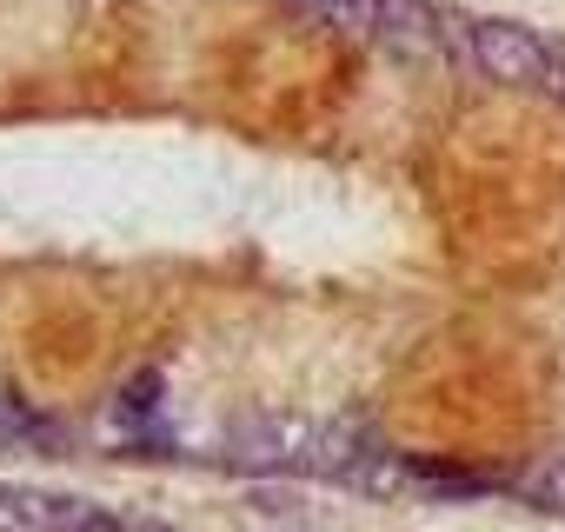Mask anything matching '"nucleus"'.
Masks as SVG:
<instances>
[{
	"instance_id": "1",
	"label": "nucleus",
	"mask_w": 565,
	"mask_h": 532,
	"mask_svg": "<svg viewBox=\"0 0 565 532\" xmlns=\"http://www.w3.org/2000/svg\"><path fill=\"white\" fill-rule=\"evenodd\" d=\"M373 453H380L373 426L313 419V413H246L220 439V459L239 472H300V479H340V486H353Z\"/></svg>"
},
{
	"instance_id": "2",
	"label": "nucleus",
	"mask_w": 565,
	"mask_h": 532,
	"mask_svg": "<svg viewBox=\"0 0 565 532\" xmlns=\"http://www.w3.org/2000/svg\"><path fill=\"white\" fill-rule=\"evenodd\" d=\"M459 54L486 81L525 87V94H552V74H558V41L519 21H459Z\"/></svg>"
},
{
	"instance_id": "3",
	"label": "nucleus",
	"mask_w": 565,
	"mask_h": 532,
	"mask_svg": "<svg viewBox=\"0 0 565 532\" xmlns=\"http://www.w3.org/2000/svg\"><path fill=\"white\" fill-rule=\"evenodd\" d=\"M0 532H127L107 506L81 492H47V486H8L0 479Z\"/></svg>"
},
{
	"instance_id": "4",
	"label": "nucleus",
	"mask_w": 565,
	"mask_h": 532,
	"mask_svg": "<svg viewBox=\"0 0 565 532\" xmlns=\"http://www.w3.org/2000/svg\"><path fill=\"white\" fill-rule=\"evenodd\" d=\"M446 41H459V21H446L433 0H386L380 8L373 47H393L399 61H433V54H446Z\"/></svg>"
},
{
	"instance_id": "5",
	"label": "nucleus",
	"mask_w": 565,
	"mask_h": 532,
	"mask_svg": "<svg viewBox=\"0 0 565 532\" xmlns=\"http://www.w3.org/2000/svg\"><path fill=\"white\" fill-rule=\"evenodd\" d=\"M287 8H300L307 21H320V28L347 34V41H373V34H380V8H386V0H287Z\"/></svg>"
},
{
	"instance_id": "6",
	"label": "nucleus",
	"mask_w": 565,
	"mask_h": 532,
	"mask_svg": "<svg viewBox=\"0 0 565 532\" xmlns=\"http://www.w3.org/2000/svg\"><path fill=\"white\" fill-rule=\"evenodd\" d=\"M47 433H41V419L28 413V406H14L8 393H0V453H28V446H41Z\"/></svg>"
}]
</instances>
